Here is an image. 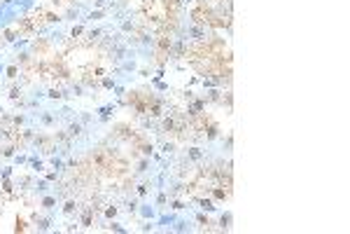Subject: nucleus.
Instances as JSON below:
<instances>
[{"label":"nucleus","mask_w":350,"mask_h":234,"mask_svg":"<svg viewBox=\"0 0 350 234\" xmlns=\"http://www.w3.org/2000/svg\"><path fill=\"white\" fill-rule=\"evenodd\" d=\"M198 204H201V208H205V211H213V208H215V204H213L210 199H201Z\"/></svg>","instance_id":"nucleus-1"},{"label":"nucleus","mask_w":350,"mask_h":234,"mask_svg":"<svg viewBox=\"0 0 350 234\" xmlns=\"http://www.w3.org/2000/svg\"><path fill=\"white\" fill-rule=\"evenodd\" d=\"M82 225H84V227H89V225H91V211H87V213H84V218H82Z\"/></svg>","instance_id":"nucleus-2"},{"label":"nucleus","mask_w":350,"mask_h":234,"mask_svg":"<svg viewBox=\"0 0 350 234\" xmlns=\"http://www.w3.org/2000/svg\"><path fill=\"white\" fill-rule=\"evenodd\" d=\"M70 134H72V136H79V134H82V127H79V124H72V127H70Z\"/></svg>","instance_id":"nucleus-3"},{"label":"nucleus","mask_w":350,"mask_h":234,"mask_svg":"<svg viewBox=\"0 0 350 234\" xmlns=\"http://www.w3.org/2000/svg\"><path fill=\"white\" fill-rule=\"evenodd\" d=\"M189 157H191V159H201V152H198V148H191V150H189Z\"/></svg>","instance_id":"nucleus-4"},{"label":"nucleus","mask_w":350,"mask_h":234,"mask_svg":"<svg viewBox=\"0 0 350 234\" xmlns=\"http://www.w3.org/2000/svg\"><path fill=\"white\" fill-rule=\"evenodd\" d=\"M229 222H231V215H229V213L222 215V227H229Z\"/></svg>","instance_id":"nucleus-5"},{"label":"nucleus","mask_w":350,"mask_h":234,"mask_svg":"<svg viewBox=\"0 0 350 234\" xmlns=\"http://www.w3.org/2000/svg\"><path fill=\"white\" fill-rule=\"evenodd\" d=\"M49 96H52V99H61V91H59V89H52Z\"/></svg>","instance_id":"nucleus-6"},{"label":"nucleus","mask_w":350,"mask_h":234,"mask_svg":"<svg viewBox=\"0 0 350 234\" xmlns=\"http://www.w3.org/2000/svg\"><path fill=\"white\" fill-rule=\"evenodd\" d=\"M72 208H75V201H68V204H65V213H70Z\"/></svg>","instance_id":"nucleus-7"},{"label":"nucleus","mask_w":350,"mask_h":234,"mask_svg":"<svg viewBox=\"0 0 350 234\" xmlns=\"http://www.w3.org/2000/svg\"><path fill=\"white\" fill-rule=\"evenodd\" d=\"M7 77H16V68H14V66L7 70Z\"/></svg>","instance_id":"nucleus-8"},{"label":"nucleus","mask_w":350,"mask_h":234,"mask_svg":"<svg viewBox=\"0 0 350 234\" xmlns=\"http://www.w3.org/2000/svg\"><path fill=\"white\" fill-rule=\"evenodd\" d=\"M105 213H107V218H112V215H115V213H117V208H115V206H112V208H107V211H105Z\"/></svg>","instance_id":"nucleus-9"},{"label":"nucleus","mask_w":350,"mask_h":234,"mask_svg":"<svg viewBox=\"0 0 350 234\" xmlns=\"http://www.w3.org/2000/svg\"><path fill=\"white\" fill-rule=\"evenodd\" d=\"M79 33H82V26H75V28H72V37H75V35H79Z\"/></svg>","instance_id":"nucleus-10"}]
</instances>
